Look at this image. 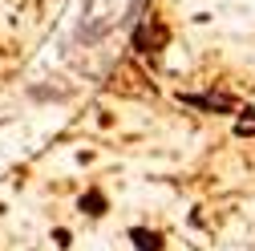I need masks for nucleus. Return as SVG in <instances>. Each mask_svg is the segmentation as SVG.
<instances>
[{
  "instance_id": "nucleus-6",
  "label": "nucleus",
  "mask_w": 255,
  "mask_h": 251,
  "mask_svg": "<svg viewBox=\"0 0 255 251\" xmlns=\"http://www.w3.org/2000/svg\"><path fill=\"white\" fill-rule=\"evenodd\" d=\"M235 138H255V106L235 114Z\"/></svg>"
},
{
  "instance_id": "nucleus-3",
  "label": "nucleus",
  "mask_w": 255,
  "mask_h": 251,
  "mask_svg": "<svg viewBox=\"0 0 255 251\" xmlns=\"http://www.w3.org/2000/svg\"><path fill=\"white\" fill-rule=\"evenodd\" d=\"M130 243H134V251H166L162 231H154V227H130Z\"/></svg>"
},
{
  "instance_id": "nucleus-2",
  "label": "nucleus",
  "mask_w": 255,
  "mask_h": 251,
  "mask_svg": "<svg viewBox=\"0 0 255 251\" xmlns=\"http://www.w3.org/2000/svg\"><path fill=\"white\" fill-rule=\"evenodd\" d=\"M178 102L186 110H203V114H239V102L231 93H178Z\"/></svg>"
},
{
  "instance_id": "nucleus-1",
  "label": "nucleus",
  "mask_w": 255,
  "mask_h": 251,
  "mask_svg": "<svg viewBox=\"0 0 255 251\" xmlns=\"http://www.w3.org/2000/svg\"><path fill=\"white\" fill-rule=\"evenodd\" d=\"M130 45L138 53H162L170 45V28L158 20V16H142L134 28H130Z\"/></svg>"
},
{
  "instance_id": "nucleus-7",
  "label": "nucleus",
  "mask_w": 255,
  "mask_h": 251,
  "mask_svg": "<svg viewBox=\"0 0 255 251\" xmlns=\"http://www.w3.org/2000/svg\"><path fill=\"white\" fill-rule=\"evenodd\" d=\"M146 8H150V0H130V8H126V16H122V28H134L146 16Z\"/></svg>"
},
{
  "instance_id": "nucleus-8",
  "label": "nucleus",
  "mask_w": 255,
  "mask_h": 251,
  "mask_svg": "<svg viewBox=\"0 0 255 251\" xmlns=\"http://www.w3.org/2000/svg\"><path fill=\"white\" fill-rule=\"evenodd\" d=\"M53 239H57V247H69V231H65V227H57Z\"/></svg>"
},
{
  "instance_id": "nucleus-5",
  "label": "nucleus",
  "mask_w": 255,
  "mask_h": 251,
  "mask_svg": "<svg viewBox=\"0 0 255 251\" xmlns=\"http://www.w3.org/2000/svg\"><path fill=\"white\" fill-rule=\"evenodd\" d=\"M110 28H114L110 20H93V24H81V28H77V41H85V45H93V41H102V37L110 33Z\"/></svg>"
},
{
  "instance_id": "nucleus-4",
  "label": "nucleus",
  "mask_w": 255,
  "mask_h": 251,
  "mask_svg": "<svg viewBox=\"0 0 255 251\" xmlns=\"http://www.w3.org/2000/svg\"><path fill=\"white\" fill-rule=\"evenodd\" d=\"M77 211H81V215H89V219H102V215L110 211V199L98 191V186H89V191L77 199Z\"/></svg>"
}]
</instances>
